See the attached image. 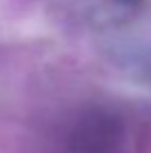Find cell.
Instances as JSON below:
<instances>
[{
    "instance_id": "cell-1",
    "label": "cell",
    "mask_w": 151,
    "mask_h": 153,
    "mask_svg": "<svg viewBox=\"0 0 151 153\" xmlns=\"http://www.w3.org/2000/svg\"><path fill=\"white\" fill-rule=\"evenodd\" d=\"M120 140V129L109 115H91L78 126L74 142L80 153H113Z\"/></svg>"
}]
</instances>
